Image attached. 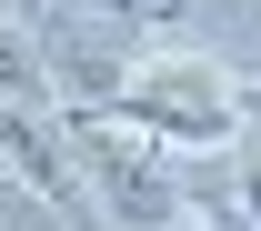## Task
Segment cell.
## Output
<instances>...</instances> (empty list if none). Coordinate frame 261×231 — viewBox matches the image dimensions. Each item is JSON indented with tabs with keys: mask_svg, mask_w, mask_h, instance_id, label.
I'll return each instance as SVG.
<instances>
[{
	"mask_svg": "<svg viewBox=\"0 0 261 231\" xmlns=\"http://www.w3.org/2000/svg\"><path fill=\"white\" fill-rule=\"evenodd\" d=\"M70 111L81 121H121L141 141H191L221 151L241 131V70L201 61V50H151V61H70Z\"/></svg>",
	"mask_w": 261,
	"mask_h": 231,
	"instance_id": "cell-1",
	"label": "cell"
},
{
	"mask_svg": "<svg viewBox=\"0 0 261 231\" xmlns=\"http://www.w3.org/2000/svg\"><path fill=\"white\" fill-rule=\"evenodd\" d=\"M61 131H70V161H81V191H91L121 231H171L191 211V191H181V171H171L161 141L121 131V121H81V111H70Z\"/></svg>",
	"mask_w": 261,
	"mask_h": 231,
	"instance_id": "cell-2",
	"label": "cell"
},
{
	"mask_svg": "<svg viewBox=\"0 0 261 231\" xmlns=\"http://www.w3.org/2000/svg\"><path fill=\"white\" fill-rule=\"evenodd\" d=\"M0 100H31V111H50V70H40V50L20 40V20L0 10Z\"/></svg>",
	"mask_w": 261,
	"mask_h": 231,
	"instance_id": "cell-3",
	"label": "cell"
},
{
	"mask_svg": "<svg viewBox=\"0 0 261 231\" xmlns=\"http://www.w3.org/2000/svg\"><path fill=\"white\" fill-rule=\"evenodd\" d=\"M231 211H241V221L261 231V141L241 151V161H231Z\"/></svg>",
	"mask_w": 261,
	"mask_h": 231,
	"instance_id": "cell-4",
	"label": "cell"
},
{
	"mask_svg": "<svg viewBox=\"0 0 261 231\" xmlns=\"http://www.w3.org/2000/svg\"><path fill=\"white\" fill-rule=\"evenodd\" d=\"M241 121H261V70H241Z\"/></svg>",
	"mask_w": 261,
	"mask_h": 231,
	"instance_id": "cell-5",
	"label": "cell"
},
{
	"mask_svg": "<svg viewBox=\"0 0 261 231\" xmlns=\"http://www.w3.org/2000/svg\"><path fill=\"white\" fill-rule=\"evenodd\" d=\"M171 231H201V221H191V211H181V221H171Z\"/></svg>",
	"mask_w": 261,
	"mask_h": 231,
	"instance_id": "cell-6",
	"label": "cell"
}]
</instances>
